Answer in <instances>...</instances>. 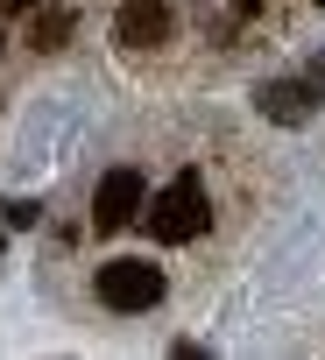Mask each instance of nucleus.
Instances as JSON below:
<instances>
[{"label": "nucleus", "instance_id": "obj_1", "mask_svg": "<svg viewBox=\"0 0 325 360\" xmlns=\"http://www.w3.org/2000/svg\"><path fill=\"white\" fill-rule=\"evenodd\" d=\"M148 219V240L155 248H198L219 219V184H212V169L205 162H177V176L162 191H141V212Z\"/></svg>", "mask_w": 325, "mask_h": 360}, {"label": "nucleus", "instance_id": "obj_2", "mask_svg": "<svg viewBox=\"0 0 325 360\" xmlns=\"http://www.w3.org/2000/svg\"><path fill=\"white\" fill-rule=\"evenodd\" d=\"M162 269L148 262V255H113V262H99V276H92V297H99V311H113V318H141V311H155L162 304Z\"/></svg>", "mask_w": 325, "mask_h": 360}, {"label": "nucleus", "instance_id": "obj_3", "mask_svg": "<svg viewBox=\"0 0 325 360\" xmlns=\"http://www.w3.org/2000/svg\"><path fill=\"white\" fill-rule=\"evenodd\" d=\"M141 191H148V169H141V162H113L99 184H92V233H120V226H134Z\"/></svg>", "mask_w": 325, "mask_h": 360}, {"label": "nucleus", "instance_id": "obj_4", "mask_svg": "<svg viewBox=\"0 0 325 360\" xmlns=\"http://www.w3.org/2000/svg\"><path fill=\"white\" fill-rule=\"evenodd\" d=\"M113 43H127V50L170 43V0H127V8L113 15Z\"/></svg>", "mask_w": 325, "mask_h": 360}, {"label": "nucleus", "instance_id": "obj_5", "mask_svg": "<svg viewBox=\"0 0 325 360\" xmlns=\"http://www.w3.org/2000/svg\"><path fill=\"white\" fill-rule=\"evenodd\" d=\"M64 36H71V15H64V8L29 15V50H64Z\"/></svg>", "mask_w": 325, "mask_h": 360}]
</instances>
